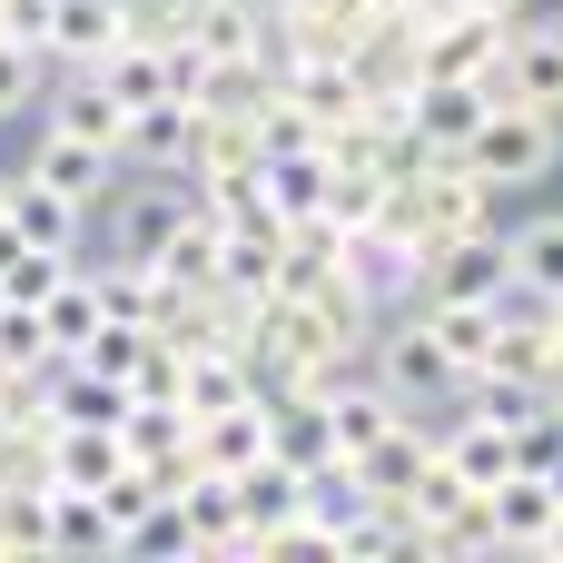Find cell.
Segmentation results:
<instances>
[{
	"mask_svg": "<svg viewBox=\"0 0 563 563\" xmlns=\"http://www.w3.org/2000/svg\"><path fill=\"white\" fill-rule=\"evenodd\" d=\"M475 10H534V0H475Z\"/></svg>",
	"mask_w": 563,
	"mask_h": 563,
	"instance_id": "cell-32",
	"label": "cell"
},
{
	"mask_svg": "<svg viewBox=\"0 0 563 563\" xmlns=\"http://www.w3.org/2000/svg\"><path fill=\"white\" fill-rule=\"evenodd\" d=\"M396 208L416 218L426 247H435V238H485V228H495V188H485L455 148H426V158L396 178Z\"/></svg>",
	"mask_w": 563,
	"mask_h": 563,
	"instance_id": "cell-2",
	"label": "cell"
},
{
	"mask_svg": "<svg viewBox=\"0 0 563 563\" xmlns=\"http://www.w3.org/2000/svg\"><path fill=\"white\" fill-rule=\"evenodd\" d=\"M366 376H376L396 406H416V416L445 406V396H465V376L435 356V336H426L416 307H386V317H376V336H366Z\"/></svg>",
	"mask_w": 563,
	"mask_h": 563,
	"instance_id": "cell-3",
	"label": "cell"
},
{
	"mask_svg": "<svg viewBox=\"0 0 563 563\" xmlns=\"http://www.w3.org/2000/svg\"><path fill=\"white\" fill-rule=\"evenodd\" d=\"M554 485H544V475H505V485H485V515H495V544H505V554H534V544H544V525H554Z\"/></svg>",
	"mask_w": 563,
	"mask_h": 563,
	"instance_id": "cell-19",
	"label": "cell"
},
{
	"mask_svg": "<svg viewBox=\"0 0 563 563\" xmlns=\"http://www.w3.org/2000/svg\"><path fill=\"white\" fill-rule=\"evenodd\" d=\"M317 406H327V435H336V455H366V445H376V435L406 416V406H396V396H386L366 366H346L336 386H317Z\"/></svg>",
	"mask_w": 563,
	"mask_h": 563,
	"instance_id": "cell-9",
	"label": "cell"
},
{
	"mask_svg": "<svg viewBox=\"0 0 563 563\" xmlns=\"http://www.w3.org/2000/svg\"><path fill=\"white\" fill-rule=\"evenodd\" d=\"M40 99V49H20L10 30H0V119H20Z\"/></svg>",
	"mask_w": 563,
	"mask_h": 563,
	"instance_id": "cell-30",
	"label": "cell"
},
{
	"mask_svg": "<svg viewBox=\"0 0 563 563\" xmlns=\"http://www.w3.org/2000/svg\"><path fill=\"white\" fill-rule=\"evenodd\" d=\"M119 465H129V455H119V426H49V435H40V475H49V485L99 495Z\"/></svg>",
	"mask_w": 563,
	"mask_h": 563,
	"instance_id": "cell-11",
	"label": "cell"
},
{
	"mask_svg": "<svg viewBox=\"0 0 563 563\" xmlns=\"http://www.w3.org/2000/svg\"><path fill=\"white\" fill-rule=\"evenodd\" d=\"M40 366H49L40 307H0V376H40Z\"/></svg>",
	"mask_w": 563,
	"mask_h": 563,
	"instance_id": "cell-29",
	"label": "cell"
},
{
	"mask_svg": "<svg viewBox=\"0 0 563 563\" xmlns=\"http://www.w3.org/2000/svg\"><path fill=\"white\" fill-rule=\"evenodd\" d=\"M119 386H129V396H139V406H178V346H168V336H158V327H148V336H139V356H129V376H119Z\"/></svg>",
	"mask_w": 563,
	"mask_h": 563,
	"instance_id": "cell-27",
	"label": "cell"
},
{
	"mask_svg": "<svg viewBox=\"0 0 563 563\" xmlns=\"http://www.w3.org/2000/svg\"><path fill=\"white\" fill-rule=\"evenodd\" d=\"M495 198H515V188H544L563 168V119H544V109H485L475 119V139L455 148Z\"/></svg>",
	"mask_w": 563,
	"mask_h": 563,
	"instance_id": "cell-1",
	"label": "cell"
},
{
	"mask_svg": "<svg viewBox=\"0 0 563 563\" xmlns=\"http://www.w3.org/2000/svg\"><path fill=\"white\" fill-rule=\"evenodd\" d=\"M495 247H505L515 297H544V307L563 297V208H534V218H525V228H505Z\"/></svg>",
	"mask_w": 563,
	"mask_h": 563,
	"instance_id": "cell-12",
	"label": "cell"
},
{
	"mask_svg": "<svg viewBox=\"0 0 563 563\" xmlns=\"http://www.w3.org/2000/svg\"><path fill=\"white\" fill-rule=\"evenodd\" d=\"M435 455H445V465H455L475 495H485V485H505V475H525V465H515V435H505V426H485L475 406L435 426Z\"/></svg>",
	"mask_w": 563,
	"mask_h": 563,
	"instance_id": "cell-14",
	"label": "cell"
},
{
	"mask_svg": "<svg viewBox=\"0 0 563 563\" xmlns=\"http://www.w3.org/2000/svg\"><path fill=\"white\" fill-rule=\"evenodd\" d=\"M257 406H267V455H277V465H297V475H307V465H327V455H336V435H327V406H317V396L277 386V396H257Z\"/></svg>",
	"mask_w": 563,
	"mask_h": 563,
	"instance_id": "cell-16",
	"label": "cell"
},
{
	"mask_svg": "<svg viewBox=\"0 0 563 563\" xmlns=\"http://www.w3.org/2000/svg\"><path fill=\"white\" fill-rule=\"evenodd\" d=\"M376 10H416V0H376Z\"/></svg>",
	"mask_w": 563,
	"mask_h": 563,
	"instance_id": "cell-33",
	"label": "cell"
},
{
	"mask_svg": "<svg viewBox=\"0 0 563 563\" xmlns=\"http://www.w3.org/2000/svg\"><path fill=\"white\" fill-rule=\"evenodd\" d=\"M544 563H563V505H554V525H544V544H534Z\"/></svg>",
	"mask_w": 563,
	"mask_h": 563,
	"instance_id": "cell-31",
	"label": "cell"
},
{
	"mask_svg": "<svg viewBox=\"0 0 563 563\" xmlns=\"http://www.w3.org/2000/svg\"><path fill=\"white\" fill-rule=\"evenodd\" d=\"M148 267H158V287H168V297H198V287H218V218L188 198V208H178V228L158 238V257H148Z\"/></svg>",
	"mask_w": 563,
	"mask_h": 563,
	"instance_id": "cell-13",
	"label": "cell"
},
{
	"mask_svg": "<svg viewBox=\"0 0 563 563\" xmlns=\"http://www.w3.org/2000/svg\"><path fill=\"white\" fill-rule=\"evenodd\" d=\"M30 178H49L59 198H79V208H99L109 188H119V158L109 148H89V139H69V129H49L40 119V139H30V158H20Z\"/></svg>",
	"mask_w": 563,
	"mask_h": 563,
	"instance_id": "cell-8",
	"label": "cell"
},
{
	"mask_svg": "<svg viewBox=\"0 0 563 563\" xmlns=\"http://www.w3.org/2000/svg\"><path fill=\"white\" fill-rule=\"evenodd\" d=\"M267 455V406H228V416H188V465L198 475H247Z\"/></svg>",
	"mask_w": 563,
	"mask_h": 563,
	"instance_id": "cell-10",
	"label": "cell"
},
{
	"mask_svg": "<svg viewBox=\"0 0 563 563\" xmlns=\"http://www.w3.org/2000/svg\"><path fill=\"white\" fill-rule=\"evenodd\" d=\"M416 317H426V336H435V356L455 366V376H485L495 366V317H505V297H406Z\"/></svg>",
	"mask_w": 563,
	"mask_h": 563,
	"instance_id": "cell-7",
	"label": "cell"
},
{
	"mask_svg": "<svg viewBox=\"0 0 563 563\" xmlns=\"http://www.w3.org/2000/svg\"><path fill=\"white\" fill-rule=\"evenodd\" d=\"M99 554H119V534H109L99 495H79V485H49V563H99Z\"/></svg>",
	"mask_w": 563,
	"mask_h": 563,
	"instance_id": "cell-21",
	"label": "cell"
},
{
	"mask_svg": "<svg viewBox=\"0 0 563 563\" xmlns=\"http://www.w3.org/2000/svg\"><path fill=\"white\" fill-rule=\"evenodd\" d=\"M119 554H139V563H158V554H198V534H188V515H178V495H158V505H148V515H139V525H129V534H119Z\"/></svg>",
	"mask_w": 563,
	"mask_h": 563,
	"instance_id": "cell-26",
	"label": "cell"
},
{
	"mask_svg": "<svg viewBox=\"0 0 563 563\" xmlns=\"http://www.w3.org/2000/svg\"><path fill=\"white\" fill-rule=\"evenodd\" d=\"M158 495H168V485H158L148 465H119V475L99 485V515H109V534H129V525H139V515H148Z\"/></svg>",
	"mask_w": 563,
	"mask_h": 563,
	"instance_id": "cell-28",
	"label": "cell"
},
{
	"mask_svg": "<svg viewBox=\"0 0 563 563\" xmlns=\"http://www.w3.org/2000/svg\"><path fill=\"white\" fill-rule=\"evenodd\" d=\"M416 297H515L495 228H485V238H435V247L416 257Z\"/></svg>",
	"mask_w": 563,
	"mask_h": 563,
	"instance_id": "cell-6",
	"label": "cell"
},
{
	"mask_svg": "<svg viewBox=\"0 0 563 563\" xmlns=\"http://www.w3.org/2000/svg\"><path fill=\"white\" fill-rule=\"evenodd\" d=\"M89 327H99V287H89V267H69V277L40 297V336H49V356H79Z\"/></svg>",
	"mask_w": 563,
	"mask_h": 563,
	"instance_id": "cell-25",
	"label": "cell"
},
{
	"mask_svg": "<svg viewBox=\"0 0 563 563\" xmlns=\"http://www.w3.org/2000/svg\"><path fill=\"white\" fill-rule=\"evenodd\" d=\"M119 119H129V109H119L89 69H69V79L49 89V129H69V139H89V148H109V158H119Z\"/></svg>",
	"mask_w": 563,
	"mask_h": 563,
	"instance_id": "cell-23",
	"label": "cell"
},
{
	"mask_svg": "<svg viewBox=\"0 0 563 563\" xmlns=\"http://www.w3.org/2000/svg\"><path fill=\"white\" fill-rule=\"evenodd\" d=\"M228 485H238V525H247V544L307 505V475H297V465H277V455H257V465H247V475H228Z\"/></svg>",
	"mask_w": 563,
	"mask_h": 563,
	"instance_id": "cell-24",
	"label": "cell"
},
{
	"mask_svg": "<svg viewBox=\"0 0 563 563\" xmlns=\"http://www.w3.org/2000/svg\"><path fill=\"white\" fill-rule=\"evenodd\" d=\"M505 109H544L563 119V20H515V40H505Z\"/></svg>",
	"mask_w": 563,
	"mask_h": 563,
	"instance_id": "cell-5",
	"label": "cell"
},
{
	"mask_svg": "<svg viewBox=\"0 0 563 563\" xmlns=\"http://www.w3.org/2000/svg\"><path fill=\"white\" fill-rule=\"evenodd\" d=\"M0 563H49V475L0 485Z\"/></svg>",
	"mask_w": 563,
	"mask_h": 563,
	"instance_id": "cell-22",
	"label": "cell"
},
{
	"mask_svg": "<svg viewBox=\"0 0 563 563\" xmlns=\"http://www.w3.org/2000/svg\"><path fill=\"white\" fill-rule=\"evenodd\" d=\"M257 188H267V208L297 228V218H317L327 208V148H267L257 158Z\"/></svg>",
	"mask_w": 563,
	"mask_h": 563,
	"instance_id": "cell-20",
	"label": "cell"
},
{
	"mask_svg": "<svg viewBox=\"0 0 563 563\" xmlns=\"http://www.w3.org/2000/svg\"><path fill=\"white\" fill-rule=\"evenodd\" d=\"M0 218H10V238H20V247L89 257V208H79V198H59V188H49V178H30V168H10V178H0Z\"/></svg>",
	"mask_w": 563,
	"mask_h": 563,
	"instance_id": "cell-4",
	"label": "cell"
},
{
	"mask_svg": "<svg viewBox=\"0 0 563 563\" xmlns=\"http://www.w3.org/2000/svg\"><path fill=\"white\" fill-rule=\"evenodd\" d=\"M0 178H10V168H0Z\"/></svg>",
	"mask_w": 563,
	"mask_h": 563,
	"instance_id": "cell-34",
	"label": "cell"
},
{
	"mask_svg": "<svg viewBox=\"0 0 563 563\" xmlns=\"http://www.w3.org/2000/svg\"><path fill=\"white\" fill-rule=\"evenodd\" d=\"M168 495H178V515H188L198 554H247V525H238V485H228V475H198V465H188Z\"/></svg>",
	"mask_w": 563,
	"mask_h": 563,
	"instance_id": "cell-17",
	"label": "cell"
},
{
	"mask_svg": "<svg viewBox=\"0 0 563 563\" xmlns=\"http://www.w3.org/2000/svg\"><path fill=\"white\" fill-rule=\"evenodd\" d=\"M119 455H129V465H148L158 485H178V475H188V416H178V406H139V396H129V416H119Z\"/></svg>",
	"mask_w": 563,
	"mask_h": 563,
	"instance_id": "cell-15",
	"label": "cell"
},
{
	"mask_svg": "<svg viewBox=\"0 0 563 563\" xmlns=\"http://www.w3.org/2000/svg\"><path fill=\"white\" fill-rule=\"evenodd\" d=\"M89 267V287H99V317H119V327H158V307H168V287H158V267H139V257H79Z\"/></svg>",
	"mask_w": 563,
	"mask_h": 563,
	"instance_id": "cell-18",
	"label": "cell"
}]
</instances>
